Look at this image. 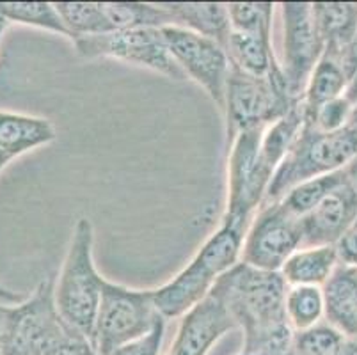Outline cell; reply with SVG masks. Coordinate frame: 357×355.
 <instances>
[{
    "label": "cell",
    "instance_id": "cell-1",
    "mask_svg": "<svg viewBox=\"0 0 357 355\" xmlns=\"http://www.w3.org/2000/svg\"><path fill=\"white\" fill-rule=\"evenodd\" d=\"M212 289L242 328L243 354L288 355L295 331L287 318L288 285L281 273L240 262L220 275Z\"/></svg>",
    "mask_w": 357,
    "mask_h": 355
},
{
    "label": "cell",
    "instance_id": "cell-2",
    "mask_svg": "<svg viewBox=\"0 0 357 355\" xmlns=\"http://www.w3.org/2000/svg\"><path fill=\"white\" fill-rule=\"evenodd\" d=\"M248 227L220 220V226L201 246L192 262L160 288L153 289V302L165 320L181 318L199 304L220 275L238 265Z\"/></svg>",
    "mask_w": 357,
    "mask_h": 355
},
{
    "label": "cell",
    "instance_id": "cell-3",
    "mask_svg": "<svg viewBox=\"0 0 357 355\" xmlns=\"http://www.w3.org/2000/svg\"><path fill=\"white\" fill-rule=\"evenodd\" d=\"M95 229L87 217H80L71 231L70 246L54 286V302L59 317L93 343L103 279L93 258Z\"/></svg>",
    "mask_w": 357,
    "mask_h": 355
},
{
    "label": "cell",
    "instance_id": "cell-4",
    "mask_svg": "<svg viewBox=\"0 0 357 355\" xmlns=\"http://www.w3.org/2000/svg\"><path fill=\"white\" fill-rule=\"evenodd\" d=\"M357 156V126L320 132L306 121L290 153L272 176L263 204L278 203L297 185L347 169ZM261 204V206H263Z\"/></svg>",
    "mask_w": 357,
    "mask_h": 355
},
{
    "label": "cell",
    "instance_id": "cell-5",
    "mask_svg": "<svg viewBox=\"0 0 357 355\" xmlns=\"http://www.w3.org/2000/svg\"><path fill=\"white\" fill-rule=\"evenodd\" d=\"M298 102L301 100H295L288 89L281 64L267 77H252L231 66L222 110L226 116V146L238 133L267 128Z\"/></svg>",
    "mask_w": 357,
    "mask_h": 355
},
{
    "label": "cell",
    "instance_id": "cell-6",
    "mask_svg": "<svg viewBox=\"0 0 357 355\" xmlns=\"http://www.w3.org/2000/svg\"><path fill=\"white\" fill-rule=\"evenodd\" d=\"M153 302V289H134L105 281L96 315L93 345L100 355L148 334L160 320Z\"/></svg>",
    "mask_w": 357,
    "mask_h": 355
},
{
    "label": "cell",
    "instance_id": "cell-7",
    "mask_svg": "<svg viewBox=\"0 0 357 355\" xmlns=\"http://www.w3.org/2000/svg\"><path fill=\"white\" fill-rule=\"evenodd\" d=\"M263 130L242 132L228 144V201L222 220L249 227L261 208L274 172L259 156Z\"/></svg>",
    "mask_w": 357,
    "mask_h": 355
},
{
    "label": "cell",
    "instance_id": "cell-8",
    "mask_svg": "<svg viewBox=\"0 0 357 355\" xmlns=\"http://www.w3.org/2000/svg\"><path fill=\"white\" fill-rule=\"evenodd\" d=\"M84 59H116L123 63L148 68L173 80H185V73L169 52L162 29H130L110 34L89 36L73 41Z\"/></svg>",
    "mask_w": 357,
    "mask_h": 355
},
{
    "label": "cell",
    "instance_id": "cell-9",
    "mask_svg": "<svg viewBox=\"0 0 357 355\" xmlns=\"http://www.w3.org/2000/svg\"><path fill=\"white\" fill-rule=\"evenodd\" d=\"M303 247L301 219L283 204H263L243 236L242 263L265 272H281L291 254Z\"/></svg>",
    "mask_w": 357,
    "mask_h": 355
},
{
    "label": "cell",
    "instance_id": "cell-10",
    "mask_svg": "<svg viewBox=\"0 0 357 355\" xmlns=\"http://www.w3.org/2000/svg\"><path fill=\"white\" fill-rule=\"evenodd\" d=\"M283 52L281 64L288 89L295 100H303L310 77L322 59L326 45L318 32L311 2H281Z\"/></svg>",
    "mask_w": 357,
    "mask_h": 355
},
{
    "label": "cell",
    "instance_id": "cell-11",
    "mask_svg": "<svg viewBox=\"0 0 357 355\" xmlns=\"http://www.w3.org/2000/svg\"><path fill=\"white\" fill-rule=\"evenodd\" d=\"M162 34L169 52L185 77L192 78L194 82L199 84L208 93L213 103L224 110L226 82L231 70L226 48L213 39L176 25L164 27Z\"/></svg>",
    "mask_w": 357,
    "mask_h": 355
},
{
    "label": "cell",
    "instance_id": "cell-12",
    "mask_svg": "<svg viewBox=\"0 0 357 355\" xmlns=\"http://www.w3.org/2000/svg\"><path fill=\"white\" fill-rule=\"evenodd\" d=\"M233 328H236L235 320L222 299L212 289L199 304L181 317L167 355H206Z\"/></svg>",
    "mask_w": 357,
    "mask_h": 355
},
{
    "label": "cell",
    "instance_id": "cell-13",
    "mask_svg": "<svg viewBox=\"0 0 357 355\" xmlns=\"http://www.w3.org/2000/svg\"><path fill=\"white\" fill-rule=\"evenodd\" d=\"M356 217L357 188L347 180L301 219L303 247H336Z\"/></svg>",
    "mask_w": 357,
    "mask_h": 355
},
{
    "label": "cell",
    "instance_id": "cell-14",
    "mask_svg": "<svg viewBox=\"0 0 357 355\" xmlns=\"http://www.w3.org/2000/svg\"><path fill=\"white\" fill-rule=\"evenodd\" d=\"M322 289L327 324L349 340H357V266L337 263Z\"/></svg>",
    "mask_w": 357,
    "mask_h": 355
},
{
    "label": "cell",
    "instance_id": "cell-15",
    "mask_svg": "<svg viewBox=\"0 0 357 355\" xmlns=\"http://www.w3.org/2000/svg\"><path fill=\"white\" fill-rule=\"evenodd\" d=\"M55 139L57 133L47 117L0 110V151L9 160L50 144Z\"/></svg>",
    "mask_w": 357,
    "mask_h": 355
},
{
    "label": "cell",
    "instance_id": "cell-16",
    "mask_svg": "<svg viewBox=\"0 0 357 355\" xmlns=\"http://www.w3.org/2000/svg\"><path fill=\"white\" fill-rule=\"evenodd\" d=\"M174 16L176 27L189 29L196 34L210 38L226 48L231 22L228 6L220 2H162Z\"/></svg>",
    "mask_w": 357,
    "mask_h": 355
},
{
    "label": "cell",
    "instance_id": "cell-17",
    "mask_svg": "<svg viewBox=\"0 0 357 355\" xmlns=\"http://www.w3.org/2000/svg\"><path fill=\"white\" fill-rule=\"evenodd\" d=\"M336 247H303L288 258L281 269L288 286H320L324 288L337 266Z\"/></svg>",
    "mask_w": 357,
    "mask_h": 355
},
{
    "label": "cell",
    "instance_id": "cell-18",
    "mask_svg": "<svg viewBox=\"0 0 357 355\" xmlns=\"http://www.w3.org/2000/svg\"><path fill=\"white\" fill-rule=\"evenodd\" d=\"M313 16L326 45V52L337 55L356 38V2H313Z\"/></svg>",
    "mask_w": 357,
    "mask_h": 355
},
{
    "label": "cell",
    "instance_id": "cell-19",
    "mask_svg": "<svg viewBox=\"0 0 357 355\" xmlns=\"http://www.w3.org/2000/svg\"><path fill=\"white\" fill-rule=\"evenodd\" d=\"M226 54L233 68L252 77H267L279 66L272 36L231 31L226 45Z\"/></svg>",
    "mask_w": 357,
    "mask_h": 355
},
{
    "label": "cell",
    "instance_id": "cell-20",
    "mask_svg": "<svg viewBox=\"0 0 357 355\" xmlns=\"http://www.w3.org/2000/svg\"><path fill=\"white\" fill-rule=\"evenodd\" d=\"M306 125V110H304L303 100L294 105V109L278 121L268 125L261 133V142H259V156L265 167L272 172L278 171L284 156L290 153L291 146L295 144L297 137L303 132Z\"/></svg>",
    "mask_w": 357,
    "mask_h": 355
},
{
    "label": "cell",
    "instance_id": "cell-21",
    "mask_svg": "<svg viewBox=\"0 0 357 355\" xmlns=\"http://www.w3.org/2000/svg\"><path fill=\"white\" fill-rule=\"evenodd\" d=\"M347 84H349V77H347L337 55L324 50L322 59L318 61L317 68L310 77L306 91H304L303 105L306 116H311L324 103L343 96Z\"/></svg>",
    "mask_w": 357,
    "mask_h": 355
},
{
    "label": "cell",
    "instance_id": "cell-22",
    "mask_svg": "<svg viewBox=\"0 0 357 355\" xmlns=\"http://www.w3.org/2000/svg\"><path fill=\"white\" fill-rule=\"evenodd\" d=\"M103 6L116 32L176 25L174 16L162 2H103Z\"/></svg>",
    "mask_w": 357,
    "mask_h": 355
},
{
    "label": "cell",
    "instance_id": "cell-23",
    "mask_svg": "<svg viewBox=\"0 0 357 355\" xmlns=\"http://www.w3.org/2000/svg\"><path fill=\"white\" fill-rule=\"evenodd\" d=\"M54 6L70 32L71 41L116 32L103 2H54Z\"/></svg>",
    "mask_w": 357,
    "mask_h": 355
},
{
    "label": "cell",
    "instance_id": "cell-24",
    "mask_svg": "<svg viewBox=\"0 0 357 355\" xmlns=\"http://www.w3.org/2000/svg\"><path fill=\"white\" fill-rule=\"evenodd\" d=\"M284 309L291 328L306 331L326 318V299L320 286H288Z\"/></svg>",
    "mask_w": 357,
    "mask_h": 355
},
{
    "label": "cell",
    "instance_id": "cell-25",
    "mask_svg": "<svg viewBox=\"0 0 357 355\" xmlns=\"http://www.w3.org/2000/svg\"><path fill=\"white\" fill-rule=\"evenodd\" d=\"M0 18L71 39L54 2H0Z\"/></svg>",
    "mask_w": 357,
    "mask_h": 355
},
{
    "label": "cell",
    "instance_id": "cell-26",
    "mask_svg": "<svg viewBox=\"0 0 357 355\" xmlns=\"http://www.w3.org/2000/svg\"><path fill=\"white\" fill-rule=\"evenodd\" d=\"M349 180V174H347V169L342 171L331 172L326 176H318L313 180H307L304 183L297 185V187L291 188L283 199L279 203L283 204L291 215L303 219L304 215L310 213L318 203H322L327 195L334 190L336 187H340L342 183Z\"/></svg>",
    "mask_w": 357,
    "mask_h": 355
},
{
    "label": "cell",
    "instance_id": "cell-27",
    "mask_svg": "<svg viewBox=\"0 0 357 355\" xmlns=\"http://www.w3.org/2000/svg\"><path fill=\"white\" fill-rule=\"evenodd\" d=\"M226 6H228L231 31L272 36V16H274L275 4L272 2H231Z\"/></svg>",
    "mask_w": 357,
    "mask_h": 355
},
{
    "label": "cell",
    "instance_id": "cell-28",
    "mask_svg": "<svg viewBox=\"0 0 357 355\" xmlns=\"http://www.w3.org/2000/svg\"><path fill=\"white\" fill-rule=\"evenodd\" d=\"M43 355H100V352L57 315L45 336Z\"/></svg>",
    "mask_w": 357,
    "mask_h": 355
},
{
    "label": "cell",
    "instance_id": "cell-29",
    "mask_svg": "<svg viewBox=\"0 0 357 355\" xmlns=\"http://www.w3.org/2000/svg\"><path fill=\"white\" fill-rule=\"evenodd\" d=\"M350 116H352V105L345 96H340L318 107L311 116H306V121L320 132L331 133L345 128L350 123Z\"/></svg>",
    "mask_w": 357,
    "mask_h": 355
},
{
    "label": "cell",
    "instance_id": "cell-30",
    "mask_svg": "<svg viewBox=\"0 0 357 355\" xmlns=\"http://www.w3.org/2000/svg\"><path fill=\"white\" fill-rule=\"evenodd\" d=\"M165 325H167V320L160 318L148 334H144V336L137 338L134 341H130V343L123 345V347L116 348L110 355H160L162 343H164Z\"/></svg>",
    "mask_w": 357,
    "mask_h": 355
},
{
    "label": "cell",
    "instance_id": "cell-31",
    "mask_svg": "<svg viewBox=\"0 0 357 355\" xmlns=\"http://www.w3.org/2000/svg\"><path fill=\"white\" fill-rule=\"evenodd\" d=\"M337 259L343 265L357 266V217L336 243Z\"/></svg>",
    "mask_w": 357,
    "mask_h": 355
},
{
    "label": "cell",
    "instance_id": "cell-32",
    "mask_svg": "<svg viewBox=\"0 0 357 355\" xmlns=\"http://www.w3.org/2000/svg\"><path fill=\"white\" fill-rule=\"evenodd\" d=\"M337 59H340V63H342L343 70H345L347 77L350 78L357 73V34L354 38L352 43L337 54Z\"/></svg>",
    "mask_w": 357,
    "mask_h": 355
},
{
    "label": "cell",
    "instance_id": "cell-33",
    "mask_svg": "<svg viewBox=\"0 0 357 355\" xmlns=\"http://www.w3.org/2000/svg\"><path fill=\"white\" fill-rule=\"evenodd\" d=\"M343 96H345L347 100L350 102V105H352V116H350L349 125L357 126V73L354 75V77L349 80V84H347V89H345V93H343Z\"/></svg>",
    "mask_w": 357,
    "mask_h": 355
},
{
    "label": "cell",
    "instance_id": "cell-34",
    "mask_svg": "<svg viewBox=\"0 0 357 355\" xmlns=\"http://www.w3.org/2000/svg\"><path fill=\"white\" fill-rule=\"evenodd\" d=\"M13 305L0 304V355L4 352V341H6V332H8L9 324V315H11Z\"/></svg>",
    "mask_w": 357,
    "mask_h": 355
},
{
    "label": "cell",
    "instance_id": "cell-35",
    "mask_svg": "<svg viewBox=\"0 0 357 355\" xmlns=\"http://www.w3.org/2000/svg\"><path fill=\"white\" fill-rule=\"evenodd\" d=\"M27 297L20 295V293L11 292V289L4 288V286H0V304L6 305H18L25 301Z\"/></svg>",
    "mask_w": 357,
    "mask_h": 355
},
{
    "label": "cell",
    "instance_id": "cell-36",
    "mask_svg": "<svg viewBox=\"0 0 357 355\" xmlns=\"http://www.w3.org/2000/svg\"><path fill=\"white\" fill-rule=\"evenodd\" d=\"M347 174H349V180L352 181L354 187L357 188V156L352 160V164L347 167Z\"/></svg>",
    "mask_w": 357,
    "mask_h": 355
},
{
    "label": "cell",
    "instance_id": "cell-37",
    "mask_svg": "<svg viewBox=\"0 0 357 355\" xmlns=\"http://www.w3.org/2000/svg\"><path fill=\"white\" fill-rule=\"evenodd\" d=\"M9 162H11V160H9L8 156H6V155H4V153L0 151V172L4 171V167H6V165H8V164H9Z\"/></svg>",
    "mask_w": 357,
    "mask_h": 355
},
{
    "label": "cell",
    "instance_id": "cell-38",
    "mask_svg": "<svg viewBox=\"0 0 357 355\" xmlns=\"http://www.w3.org/2000/svg\"><path fill=\"white\" fill-rule=\"evenodd\" d=\"M6 29H8V22H6V20L0 18V38H2V34H4Z\"/></svg>",
    "mask_w": 357,
    "mask_h": 355
},
{
    "label": "cell",
    "instance_id": "cell-39",
    "mask_svg": "<svg viewBox=\"0 0 357 355\" xmlns=\"http://www.w3.org/2000/svg\"><path fill=\"white\" fill-rule=\"evenodd\" d=\"M240 355H252V354H243V352H240Z\"/></svg>",
    "mask_w": 357,
    "mask_h": 355
},
{
    "label": "cell",
    "instance_id": "cell-40",
    "mask_svg": "<svg viewBox=\"0 0 357 355\" xmlns=\"http://www.w3.org/2000/svg\"><path fill=\"white\" fill-rule=\"evenodd\" d=\"M29 355H41V354H29Z\"/></svg>",
    "mask_w": 357,
    "mask_h": 355
}]
</instances>
